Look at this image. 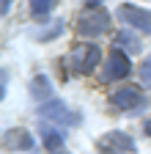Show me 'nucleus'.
Here are the masks:
<instances>
[{
  "mask_svg": "<svg viewBox=\"0 0 151 154\" xmlns=\"http://www.w3.org/2000/svg\"><path fill=\"white\" fill-rule=\"evenodd\" d=\"M146 135H148V138H151V119L146 121Z\"/></svg>",
  "mask_w": 151,
  "mask_h": 154,
  "instance_id": "dca6fc26",
  "label": "nucleus"
},
{
  "mask_svg": "<svg viewBox=\"0 0 151 154\" xmlns=\"http://www.w3.org/2000/svg\"><path fill=\"white\" fill-rule=\"evenodd\" d=\"M41 135H44V146H47V151H52V154H63V132H61L58 127L44 124V127H41Z\"/></svg>",
  "mask_w": 151,
  "mask_h": 154,
  "instance_id": "1a4fd4ad",
  "label": "nucleus"
},
{
  "mask_svg": "<svg viewBox=\"0 0 151 154\" xmlns=\"http://www.w3.org/2000/svg\"><path fill=\"white\" fill-rule=\"evenodd\" d=\"M118 19L124 25L140 30L143 36H151V11L140 8V6H132V3H121L118 6Z\"/></svg>",
  "mask_w": 151,
  "mask_h": 154,
  "instance_id": "39448f33",
  "label": "nucleus"
},
{
  "mask_svg": "<svg viewBox=\"0 0 151 154\" xmlns=\"http://www.w3.org/2000/svg\"><path fill=\"white\" fill-rule=\"evenodd\" d=\"M77 33L80 36H102L107 28H110V14L102 8V6H96V8H83L80 14H77Z\"/></svg>",
  "mask_w": 151,
  "mask_h": 154,
  "instance_id": "f257e3e1",
  "label": "nucleus"
},
{
  "mask_svg": "<svg viewBox=\"0 0 151 154\" xmlns=\"http://www.w3.org/2000/svg\"><path fill=\"white\" fill-rule=\"evenodd\" d=\"M140 80H143V85L151 91V55L143 61V66H140Z\"/></svg>",
  "mask_w": 151,
  "mask_h": 154,
  "instance_id": "ddd939ff",
  "label": "nucleus"
},
{
  "mask_svg": "<svg viewBox=\"0 0 151 154\" xmlns=\"http://www.w3.org/2000/svg\"><path fill=\"white\" fill-rule=\"evenodd\" d=\"M85 6L88 8H96V6H102V0H85Z\"/></svg>",
  "mask_w": 151,
  "mask_h": 154,
  "instance_id": "4468645a",
  "label": "nucleus"
},
{
  "mask_svg": "<svg viewBox=\"0 0 151 154\" xmlns=\"http://www.w3.org/2000/svg\"><path fill=\"white\" fill-rule=\"evenodd\" d=\"M30 96H33V99H39L41 105L50 102V99H52V83H50V77L36 74L33 83H30Z\"/></svg>",
  "mask_w": 151,
  "mask_h": 154,
  "instance_id": "9d476101",
  "label": "nucleus"
},
{
  "mask_svg": "<svg viewBox=\"0 0 151 154\" xmlns=\"http://www.w3.org/2000/svg\"><path fill=\"white\" fill-rule=\"evenodd\" d=\"M8 8H11V0H3V6H0V11H3V14H8Z\"/></svg>",
  "mask_w": 151,
  "mask_h": 154,
  "instance_id": "2eb2a0df",
  "label": "nucleus"
},
{
  "mask_svg": "<svg viewBox=\"0 0 151 154\" xmlns=\"http://www.w3.org/2000/svg\"><path fill=\"white\" fill-rule=\"evenodd\" d=\"M99 58H102V50L96 44H74L63 63H69L74 72H80V74H88V72L96 69Z\"/></svg>",
  "mask_w": 151,
  "mask_h": 154,
  "instance_id": "f03ea898",
  "label": "nucleus"
},
{
  "mask_svg": "<svg viewBox=\"0 0 151 154\" xmlns=\"http://www.w3.org/2000/svg\"><path fill=\"white\" fill-rule=\"evenodd\" d=\"M116 50H124V52H129V55H135V52H140V42L135 36H132L129 30H121L118 36H116Z\"/></svg>",
  "mask_w": 151,
  "mask_h": 154,
  "instance_id": "9b49d317",
  "label": "nucleus"
},
{
  "mask_svg": "<svg viewBox=\"0 0 151 154\" xmlns=\"http://www.w3.org/2000/svg\"><path fill=\"white\" fill-rule=\"evenodd\" d=\"M39 116H41L44 121L66 124V127H77V124H83V116H80V113H71L61 99H50V102L39 105Z\"/></svg>",
  "mask_w": 151,
  "mask_h": 154,
  "instance_id": "20e7f679",
  "label": "nucleus"
},
{
  "mask_svg": "<svg viewBox=\"0 0 151 154\" xmlns=\"http://www.w3.org/2000/svg\"><path fill=\"white\" fill-rule=\"evenodd\" d=\"M132 72V63H129V55L121 52V50H113L104 61V72H102V80L110 83V80H121Z\"/></svg>",
  "mask_w": 151,
  "mask_h": 154,
  "instance_id": "423d86ee",
  "label": "nucleus"
},
{
  "mask_svg": "<svg viewBox=\"0 0 151 154\" xmlns=\"http://www.w3.org/2000/svg\"><path fill=\"white\" fill-rule=\"evenodd\" d=\"M50 8H52V0H30V14L39 19H44L50 14Z\"/></svg>",
  "mask_w": 151,
  "mask_h": 154,
  "instance_id": "f8f14e48",
  "label": "nucleus"
},
{
  "mask_svg": "<svg viewBox=\"0 0 151 154\" xmlns=\"http://www.w3.org/2000/svg\"><path fill=\"white\" fill-rule=\"evenodd\" d=\"M96 149H99V154H137L135 138L126 135V132H121V129L104 132L102 138L96 140Z\"/></svg>",
  "mask_w": 151,
  "mask_h": 154,
  "instance_id": "7ed1b4c3",
  "label": "nucleus"
},
{
  "mask_svg": "<svg viewBox=\"0 0 151 154\" xmlns=\"http://www.w3.org/2000/svg\"><path fill=\"white\" fill-rule=\"evenodd\" d=\"M3 146L11 149V151H33V149H36V140H33V135H30L28 129L14 127V129H6Z\"/></svg>",
  "mask_w": 151,
  "mask_h": 154,
  "instance_id": "6e6552de",
  "label": "nucleus"
},
{
  "mask_svg": "<svg viewBox=\"0 0 151 154\" xmlns=\"http://www.w3.org/2000/svg\"><path fill=\"white\" fill-rule=\"evenodd\" d=\"M110 105L118 107V110H135V107L143 105V94L135 85H121L110 94Z\"/></svg>",
  "mask_w": 151,
  "mask_h": 154,
  "instance_id": "0eeeda50",
  "label": "nucleus"
}]
</instances>
